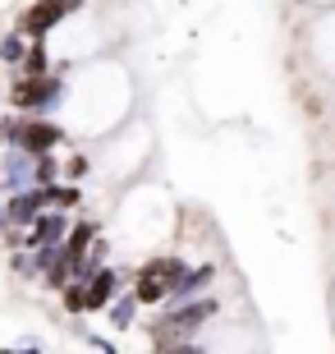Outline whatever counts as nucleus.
Segmentation results:
<instances>
[{
	"mask_svg": "<svg viewBox=\"0 0 335 354\" xmlns=\"http://www.w3.org/2000/svg\"><path fill=\"white\" fill-rule=\"evenodd\" d=\"M184 276H189V258L184 253H156V258L138 263L129 290L138 295L142 308H156V304H170V295H175V286Z\"/></svg>",
	"mask_w": 335,
	"mask_h": 354,
	"instance_id": "1",
	"label": "nucleus"
},
{
	"mask_svg": "<svg viewBox=\"0 0 335 354\" xmlns=\"http://www.w3.org/2000/svg\"><path fill=\"white\" fill-rule=\"evenodd\" d=\"M216 313H220V299H216V295L175 304L170 313H161L156 322H147V336H152L156 350H161V345H175V341H193L198 331H202V322H211Z\"/></svg>",
	"mask_w": 335,
	"mask_h": 354,
	"instance_id": "2",
	"label": "nucleus"
},
{
	"mask_svg": "<svg viewBox=\"0 0 335 354\" xmlns=\"http://www.w3.org/2000/svg\"><path fill=\"white\" fill-rule=\"evenodd\" d=\"M65 74H46V79H19L10 83V106L19 115H51L55 106L65 102Z\"/></svg>",
	"mask_w": 335,
	"mask_h": 354,
	"instance_id": "3",
	"label": "nucleus"
},
{
	"mask_svg": "<svg viewBox=\"0 0 335 354\" xmlns=\"http://www.w3.org/2000/svg\"><path fill=\"white\" fill-rule=\"evenodd\" d=\"M88 5V0H32L23 14H19V24H14V32H23L28 41H46L55 32V28L65 24L69 14H78Z\"/></svg>",
	"mask_w": 335,
	"mask_h": 354,
	"instance_id": "4",
	"label": "nucleus"
},
{
	"mask_svg": "<svg viewBox=\"0 0 335 354\" xmlns=\"http://www.w3.org/2000/svg\"><path fill=\"white\" fill-rule=\"evenodd\" d=\"M60 143H69L65 124H55V120H46V115H23V129H19V147H23V152L46 157V152H55Z\"/></svg>",
	"mask_w": 335,
	"mask_h": 354,
	"instance_id": "5",
	"label": "nucleus"
},
{
	"mask_svg": "<svg viewBox=\"0 0 335 354\" xmlns=\"http://www.w3.org/2000/svg\"><path fill=\"white\" fill-rule=\"evenodd\" d=\"M69 230H74V221H69V212H41L37 221L23 230V249H46V244H65Z\"/></svg>",
	"mask_w": 335,
	"mask_h": 354,
	"instance_id": "6",
	"label": "nucleus"
},
{
	"mask_svg": "<svg viewBox=\"0 0 335 354\" xmlns=\"http://www.w3.org/2000/svg\"><path fill=\"white\" fill-rule=\"evenodd\" d=\"M5 212H10V225L14 230H28V225L37 221L41 212H51V198H46V189H23V194H10L5 198Z\"/></svg>",
	"mask_w": 335,
	"mask_h": 354,
	"instance_id": "7",
	"label": "nucleus"
},
{
	"mask_svg": "<svg viewBox=\"0 0 335 354\" xmlns=\"http://www.w3.org/2000/svg\"><path fill=\"white\" fill-rule=\"evenodd\" d=\"M83 286H88V313H106V308L124 295V272L106 263L102 272L92 276V281H83Z\"/></svg>",
	"mask_w": 335,
	"mask_h": 354,
	"instance_id": "8",
	"label": "nucleus"
},
{
	"mask_svg": "<svg viewBox=\"0 0 335 354\" xmlns=\"http://www.w3.org/2000/svg\"><path fill=\"white\" fill-rule=\"evenodd\" d=\"M97 239H102V225L92 221V216H78L74 230H69V239H65V253L74 258V267L92 253V244H97Z\"/></svg>",
	"mask_w": 335,
	"mask_h": 354,
	"instance_id": "9",
	"label": "nucleus"
},
{
	"mask_svg": "<svg viewBox=\"0 0 335 354\" xmlns=\"http://www.w3.org/2000/svg\"><path fill=\"white\" fill-rule=\"evenodd\" d=\"M216 281V263H202V267H189V276H184L180 286H175V295H170V304H189V299H202V290Z\"/></svg>",
	"mask_w": 335,
	"mask_h": 354,
	"instance_id": "10",
	"label": "nucleus"
},
{
	"mask_svg": "<svg viewBox=\"0 0 335 354\" xmlns=\"http://www.w3.org/2000/svg\"><path fill=\"white\" fill-rule=\"evenodd\" d=\"M19 74H23V79H46V74H55V60H51V51H46V41H32V46H28Z\"/></svg>",
	"mask_w": 335,
	"mask_h": 354,
	"instance_id": "11",
	"label": "nucleus"
},
{
	"mask_svg": "<svg viewBox=\"0 0 335 354\" xmlns=\"http://www.w3.org/2000/svg\"><path fill=\"white\" fill-rule=\"evenodd\" d=\"M138 308H142L138 295H133V290H124V295H119V299L106 308V322H111L115 331H129V327H133V317H138Z\"/></svg>",
	"mask_w": 335,
	"mask_h": 354,
	"instance_id": "12",
	"label": "nucleus"
},
{
	"mask_svg": "<svg viewBox=\"0 0 335 354\" xmlns=\"http://www.w3.org/2000/svg\"><path fill=\"white\" fill-rule=\"evenodd\" d=\"M28 46H32V41H28L23 32H5V37H0V65L19 69V65H23V55H28Z\"/></svg>",
	"mask_w": 335,
	"mask_h": 354,
	"instance_id": "13",
	"label": "nucleus"
},
{
	"mask_svg": "<svg viewBox=\"0 0 335 354\" xmlns=\"http://www.w3.org/2000/svg\"><path fill=\"white\" fill-rule=\"evenodd\" d=\"M60 175H65V161L55 157V152H46V157H37L32 184H37V189H51V184H60Z\"/></svg>",
	"mask_w": 335,
	"mask_h": 354,
	"instance_id": "14",
	"label": "nucleus"
},
{
	"mask_svg": "<svg viewBox=\"0 0 335 354\" xmlns=\"http://www.w3.org/2000/svg\"><path fill=\"white\" fill-rule=\"evenodd\" d=\"M46 198H51V207L55 212H74L78 203H83V189H78V184H51V189H46Z\"/></svg>",
	"mask_w": 335,
	"mask_h": 354,
	"instance_id": "15",
	"label": "nucleus"
},
{
	"mask_svg": "<svg viewBox=\"0 0 335 354\" xmlns=\"http://www.w3.org/2000/svg\"><path fill=\"white\" fill-rule=\"evenodd\" d=\"M60 308H65V313H88V286H83V281H74V286L65 290V295H60Z\"/></svg>",
	"mask_w": 335,
	"mask_h": 354,
	"instance_id": "16",
	"label": "nucleus"
},
{
	"mask_svg": "<svg viewBox=\"0 0 335 354\" xmlns=\"http://www.w3.org/2000/svg\"><path fill=\"white\" fill-rule=\"evenodd\" d=\"M83 175H88V157H83V152H74V157L65 161V180L74 184V180H83Z\"/></svg>",
	"mask_w": 335,
	"mask_h": 354,
	"instance_id": "17",
	"label": "nucleus"
},
{
	"mask_svg": "<svg viewBox=\"0 0 335 354\" xmlns=\"http://www.w3.org/2000/svg\"><path fill=\"white\" fill-rule=\"evenodd\" d=\"M156 354H207V350L198 341H175V345H161Z\"/></svg>",
	"mask_w": 335,
	"mask_h": 354,
	"instance_id": "18",
	"label": "nucleus"
},
{
	"mask_svg": "<svg viewBox=\"0 0 335 354\" xmlns=\"http://www.w3.org/2000/svg\"><path fill=\"white\" fill-rule=\"evenodd\" d=\"M0 354H41L37 345H28V350H5V345H0Z\"/></svg>",
	"mask_w": 335,
	"mask_h": 354,
	"instance_id": "19",
	"label": "nucleus"
}]
</instances>
